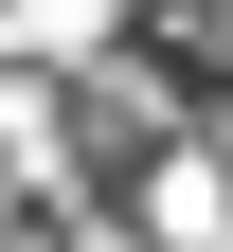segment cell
I'll use <instances>...</instances> for the list:
<instances>
[{
  "instance_id": "obj_2",
  "label": "cell",
  "mask_w": 233,
  "mask_h": 252,
  "mask_svg": "<svg viewBox=\"0 0 233 252\" xmlns=\"http://www.w3.org/2000/svg\"><path fill=\"white\" fill-rule=\"evenodd\" d=\"M0 162H18V198H72V108L36 72H0Z\"/></svg>"
},
{
  "instance_id": "obj_1",
  "label": "cell",
  "mask_w": 233,
  "mask_h": 252,
  "mask_svg": "<svg viewBox=\"0 0 233 252\" xmlns=\"http://www.w3.org/2000/svg\"><path fill=\"white\" fill-rule=\"evenodd\" d=\"M144 252H233V162L215 144H161L144 162Z\"/></svg>"
}]
</instances>
